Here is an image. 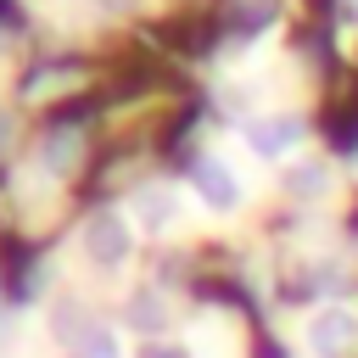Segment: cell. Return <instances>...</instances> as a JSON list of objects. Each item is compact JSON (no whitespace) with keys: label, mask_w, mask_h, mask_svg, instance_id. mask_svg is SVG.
<instances>
[{"label":"cell","mask_w":358,"mask_h":358,"mask_svg":"<svg viewBox=\"0 0 358 358\" xmlns=\"http://www.w3.org/2000/svg\"><path fill=\"white\" fill-rule=\"evenodd\" d=\"M145 358H185V352H173V347H151Z\"/></svg>","instance_id":"9c48e42d"},{"label":"cell","mask_w":358,"mask_h":358,"mask_svg":"<svg viewBox=\"0 0 358 358\" xmlns=\"http://www.w3.org/2000/svg\"><path fill=\"white\" fill-rule=\"evenodd\" d=\"M173 218H179V201H173L168 190H140V196H134V224H140V229L168 235Z\"/></svg>","instance_id":"5b68a950"},{"label":"cell","mask_w":358,"mask_h":358,"mask_svg":"<svg viewBox=\"0 0 358 358\" xmlns=\"http://www.w3.org/2000/svg\"><path fill=\"white\" fill-rule=\"evenodd\" d=\"M308 347H313L319 358H341L347 347H358V313H352V308H324V313H313Z\"/></svg>","instance_id":"6da1fadb"},{"label":"cell","mask_w":358,"mask_h":358,"mask_svg":"<svg viewBox=\"0 0 358 358\" xmlns=\"http://www.w3.org/2000/svg\"><path fill=\"white\" fill-rule=\"evenodd\" d=\"M78 347H84V358H123L112 330H84V341H78Z\"/></svg>","instance_id":"52a82bcc"},{"label":"cell","mask_w":358,"mask_h":358,"mask_svg":"<svg viewBox=\"0 0 358 358\" xmlns=\"http://www.w3.org/2000/svg\"><path fill=\"white\" fill-rule=\"evenodd\" d=\"M352 11H358V0H352Z\"/></svg>","instance_id":"30bf717a"},{"label":"cell","mask_w":358,"mask_h":358,"mask_svg":"<svg viewBox=\"0 0 358 358\" xmlns=\"http://www.w3.org/2000/svg\"><path fill=\"white\" fill-rule=\"evenodd\" d=\"M291 190H296V196L324 190V168H319V162H313V168H296V173H291Z\"/></svg>","instance_id":"ba28073f"},{"label":"cell","mask_w":358,"mask_h":358,"mask_svg":"<svg viewBox=\"0 0 358 358\" xmlns=\"http://www.w3.org/2000/svg\"><path fill=\"white\" fill-rule=\"evenodd\" d=\"M129 324H134V330H162V324H168L162 296H157V291H140V296L129 302Z\"/></svg>","instance_id":"8992f818"},{"label":"cell","mask_w":358,"mask_h":358,"mask_svg":"<svg viewBox=\"0 0 358 358\" xmlns=\"http://www.w3.org/2000/svg\"><path fill=\"white\" fill-rule=\"evenodd\" d=\"M129 229H123V218L117 213H101V218H90V229H84V252L95 257V263H123L129 257Z\"/></svg>","instance_id":"277c9868"},{"label":"cell","mask_w":358,"mask_h":358,"mask_svg":"<svg viewBox=\"0 0 358 358\" xmlns=\"http://www.w3.org/2000/svg\"><path fill=\"white\" fill-rule=\"evenodd\" d=\"M302 140V123L291 117V112H280V117H257V123H246V145L257 151V157H285L291 145Z\"/></svg>","instance_id":"7a4b0ae2"},{"label":"cell","mask_w":358,"mask_h":358,"mask_svg":"<svg viewBox=\"0 0 358 358\" xmlns=\"http://www.w3.org/2000/svg\"><path fill=\"white\" fill-rule=\"evenodd\" d=\"M196 196L213 207V213H229L235 201H241V179H235V168L229 162H196Z\"/></svg>","instance_id":"3957f363"}]
</instances>
